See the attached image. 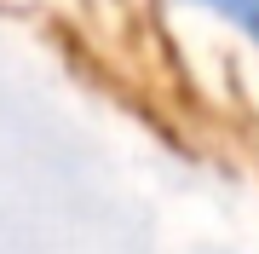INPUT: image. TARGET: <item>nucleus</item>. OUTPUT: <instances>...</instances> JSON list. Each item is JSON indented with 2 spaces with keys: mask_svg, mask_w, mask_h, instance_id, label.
<instances>
[{
  "mask_svg": "<svg viewBox=\"0 0 259 254\" xmlns=\"http://www.w3.org/2000/svg\"><path fill=\"white\" fill-rule=\"evenodd\" d=\"M213 12H225V18H242L248 29H259V0H207Z\"/></svg>",
  "mask_w": 259,
  "mask_h": 254,
  "instance_id": "obj_1",
  "label": "nucleus"
}]
</instances>
